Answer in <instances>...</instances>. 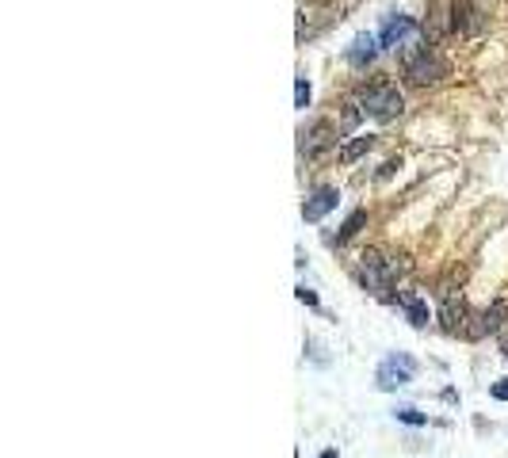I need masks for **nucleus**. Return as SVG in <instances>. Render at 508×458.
I'll list each match as a JSON object with an SVG mask.
<instances>
[{
	"label": "nucleus",
	"instance_id": "1",
	"mask_svg": "<svg viewBox=\"0 0 508 458\" xmlns=\"http://www.w3.org/2000/svg\"><path fill=\"white\" fill-rule=\"evenodd\" d=\"M355 104L363 107V115H371L374 123H394V119L406 111V100H401L398 84L390 80H379V84H367V88L360 92V100Z\"/></svg>",
	"mask_w": 508,
	"mask_h": 458
},
{
	"label": "nucleus",
	"instance_id": "2",
	"mask_svg": "<svg viewBox=\"0 0 508 458\" xmlns=\"http://www.w3.org/2000/svg\"><path fill=\"white\" fill-rule=\"evenodd\" d=\"M401 69H406V77L413 84H432L447 73V61L439 58L428 42H409L406 50H401Z\"/></svg>",
	"mask_w": 508,
	"mask_h": 458
},
{
	"label": "nucleus",
	"instance_id": "3",
	"mask_svg": "<svg viewBox=\"0 0 508 458\" xmlns=\"http://www.w3.org/2000/svg\"><path fill=\"white\" fill-rule=\"evenodd\" d=\"M413 375H417V359H413L409 351H390L386 359L379 363V370H374V386L390 394V390L409 386Z\"/></svg>",
	"mask_w": 508,
	"mask_h": 458
},
{
	"label": "nucleus",
	"instance_id": "4",
	"mask_svg": "<svg viewBox=\"0 0 508 458\" xmlns=\"http://www.w3.org/2000/svg\"><path fill=\"white\" fill-rule=\"evenodd\" d=\"M508 321V298H497V302H489L482 313H470V325H466V340H485V336L501 332Z\"/></svg>",
	"mask_w": 508,
	"mask_h": 458
},
{
	"label": "nucleus",
	"instance_id": "5",
	"mask_svg": "<svg viewBox=\"0 0 508 458\" xmlns=\"http://www.w3.org/2000/svg\"><path fill=\"white\" fill-rule=\"evenodd\" d=\"M413 35H417V20H409V16H386L382 31H379V42H382V50H406Z\"/></svg>",
	"mask_w": 508,
	"mask_h": 458
},
{
	"label": "nucleus",
	"instance_id": "6",
	"mask_svg": "<svg viewBox=\"0 0 508 458\" xmlns=\"http://www.w3.org/2000/svg\"><path fill=\"white\" fill-rule=\"evenodd\" d=\"M298 138H302V142H298V153L306 157V161H314V157H321L329 145H333V126L329 123H321V119H317V123H309V126H302L298 130Z\"/></svg>",
	"mask_w": 508,
	"mask_h": 458
},
{
	"label": "nucleus",
	"instance_id": "7",
	"mask_svg": "<svg viewBox=\"0 0 508 458\" xmlns=\"http://www.w3.org/2000/svg\"><path fill=\"white\" fill-rule=\"evenodd\" d=\"M336 203H341V191L336 188H329V183L314 188L306 195V203H302V222H321L329 210H336Z\"/></svg>",
	"mask_w": 508,
	"mask_h": 458
},
{
	"label": "nucleus",
	"instance_id": "8",
	"mask_svg": "<svg viewBox=\"0 0 508 458\" xmlns=\"http://www.w3.org/2000/svg\"><path fill=\"white\" fill-rule=\"evenodd\" d=\"M439 321H444V332H466V325H470V310H466V302L463 298H455V294H444V310H439Z\"/></svg>",
	"mask_w": 508,
	"mask_h": 458
},
{
	"label": "nucleus",
	"instance_id": "9",
	"mask_svg": "<svg viewBox=\"0 0 508 458\" xmlns=\"http://www.w3.org/2000/svg\"><path fill=\"white\" fill-rule=\"evenodd\" d=\"M382 50V42H379V35H355L352 39V46L344 50V58H348V65H355V69H363V65H371L374 61V54Z\"/></svg>",
	"mask_w": 508,
	"mask_h": 458
},
{
	"label": "nucleus",
	"instance_id": "10",
	"mask_svg": "<svg viewBox=\"0 0 508 458\" xmlns=\"http://www.w3.org/2000/svg\"><path fill=\"white\" fill-rule=\"evenodd\" d=\"M394 302L401 306V313L409 317V325L413 329H428V321H432V310H428V302L420 294H413V291H406V294H398Z\"/></svg>",
	"mask_w": 508,
	"mask_h": 458
},
{
	"label": "nucleus",
	"instance_id": "11",
	"mask_svg": "<svg viewBox=\"0 0 508 458\" xmlns=\"http://www.w3.org/2000/svg\"><path fill=\"white\" fill-rule=\"evenodd\" d=\"M374 149V134H360V138H352V142H348L341 153H336V161L341 164H352V161H360L363 153H371Z\"/></svg>",
	"mask_w": 508,
	"mask_h": 458
},
{
	"label": "nucleus",
	"instance_id": "12",
	"mask_svg": "<svg viewBox=\"0 0 508 458\" xmlns=\"http://www.w3.org/2000/svg\"><path fill=\"white\" fill-rule=\"evenodd\" d=\"M363 222H367V210H352V214H348V222L341 226V233H336V237L329 241V245H344V241H352L355 233L363 229Z\"/></svg>",
	"mask_w": 508,
	"mask_h": 458
},
{
	"label": "nucleus",
	"instance_id": "13",
	"mask_svg": "<svg viewBox=\"0 0 508 458\" xmlns=\"http://www.w3.org/2000/svg\"><path fill=\"white\" fill-rule=\"evenodd\" d=\"M394 416H398L401 424H409V428H425V424H428V416L420 413V409H413V405H401V409H394Z\"/></svg>",
	"mask_w": 508,
	"mask_h": 458
},
{
	"label": "nucleus",
	"instance_id": "14",
	"mask_svg": "<svg viewBox=\"0 0 508 458\" xmlns=\"http://www.w3.org/2000/svg\"><path fill=\"white\" fill-rule=\"evenodd\" d=\"M360 115H363V107H360V104H344V123H341V134H352L355 123H360Z\"/></svg>",
	"mask_w": 508,
	"mask_h": 458
},
{
	"label": "nucleus",
	"instance_id": "15",
	"mask_svg": "<svg viewBox=\"0 0 508 458\" xmlns=\"http://www.w3.org/2000/svg\"><path fill=\"white\" fill-rule=\"evenodd\" d=\"M295 107H309V80L295 77Z\"/></svg>",
	"mask_w": 508,
	"mask_h": 458
},
{
	"label": "nucleus",
	"instance_id": "16",
	"mask_svg": "<svg viewBox=\"0 0 508 458\" xmlns=\"http://www.w3.org/2000/svg\"><path fill=\"white\" fill-rule=\"evenodd\" d=\"M398 168H401V157H390V161H386V164L379 168V180H390V176L398 172Z\"/></svg>",
	"mask_w": 508,
	"mask_h": 458
},
{
	"label": "nucleus",
	"instance_id": "17",
	"mask_svg": "<svg viewBox=\"0 0 508 458\" xmlns=\"http://www.w3.org/2000/svg\"><path fill=\"white\" fill-rule=\"evenodd\" d=\"M295 298H298V302H302V306H317V291H309V287H298V291H295Z\"/></svg>",
	"mask_w": 508,
	"mask_h": 458
},
{
	"label": "nucleus",
	"instance_id": "18",
	"mask_svg": "<svg viewBox=\"0 0 508 458\" xmlns=\"http://www.w3.org/2000/svg\"><path fill=\"white\" fill-rule=\"evenodd\" d=\"M489 394H493L497 401H508V378H501V382H493V386H489Z\"/></svg>",
	"mask_w": 508,
	"mask_h": 458
},
{
	"label": "nucleus",
	"instance_id": "19",
	"mask_svg": "<svg viewBox=\"0 0 508 458\" xmlns=\"http://www.w3.org/2000/svg\"><path fill=\"white\" fill-rule=\"evenodd\" d=\"M317 458H341V451H336V447H325V451L317 454Z\"/></svg>",
	"mask_w": 508,
	"mask_h": 458
},
{
	"label": "nucleus",
	"instance_id": "20",
	"mask_svg": "<svg viewBox=\"0 0 508 458\" xmlns=\"http://www.w3.org/2000/svg\"><path fill=\"white\" fill-rule=\"evenodd\" d=\"M504 359H508V344H504Z\"/></svg>",
	"mask_w": 508,
	"mask_h": 458
}]
</instances>
